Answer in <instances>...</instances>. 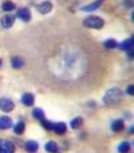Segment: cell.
<instances>
[{
	"instance_id": "6da1fadb",
	"label": "cell",
	"mask_w": 134,
	"mask_h": 153,
	"mask_svg": "<svg viewBox=\"0 0 134 153\" xmlns=\"http://www.w3.org/2000/svg\"><path fill=\"white\" fill-rule=\"evenodd\" d=\"M103 24H105V22H103L102 18H99V16H87L86 19L83 20V26L87 27V28H95V30H99L103 27Z\"/></svg>"
},
{
	"instance_id": "7a4b0ae2",
	"label": "cell",
	"mask_w": 134,
	"mask_h": 153,
	"mask_svg": "<svg viewBox=\"0 0 134 153\" xmlns=\"http://www.w3.org/2000/svg\"><path fill=\"white\" fill-rule=\"evenodd\" d=\"M15 152V145L11 141L0 140V153H13Z\"/></svg>"
},
{
	"instance_id": "3957f363",
	"label": "cell",
	"mask_w": 134,
	"mask_h": 153,
	"mask_svg": "<svg viewBox=\"0 0 134 153\" xmlns=\"http://www.w3.org/2000/svg\"><path fill=\"white\" fill-rule=\"evenodd\" d=\"M13 108H15V103L11 100H8V98H1V100H0V109H1L3 111L8 113V111L13 110Z\"/></svg>"
},
{
	"instance_id": "277c9868",
	"label": "cell",
	"mask_w": 134,
	"mask_h": 153,
	"mask_svg": "<svg viewBox=\"0 0 134 153\" xmlns=\"http://www.w3.org/2000/svg\"><path fill=\"white\" fill-rule=\"evenodd\" d=\"M13 22H15V18H13L12 15H4L1 18V20H0V23H1V27H4V28H10V27H12Z\"/></svg>"
},
{
	"instance_id": "5b68a950",
	"label": "cell",
	"mask_w": 134,
	"mask_h": 153,
	"mask_svg": "<svg viewBox=\"0 0 134 153\" xmlns=\"http://www.w3.org/2000/svg\"><path fill=\"white\" fill-rule=\"evenodd\" d=\"M66 129H67V126L63 122H55V124H53V128H51V130H54L56 134H64Z\"/></svg>"
},
{
	"instance_id": "8992f818",
	"label": "cell",
	"mask_w": 134,
	"mask_h": 153,
	"mask_svg": "<svg viewBox=\"0 0 134 153\" xmlns=\"http://www.w3.org/2000/svg\"><path fill=\"white\" fill-rule=\"evenodd\" d=\"M16 15H18V18L21 19L23 22H28L30 19H31V13H30V11L27 10V8H19Z\"/></svg>"
},
{
	"instance_id": "52a82bcc",
	"label": "cell",
	"mask_w": 134,
	"mask_h": 153,
	"mask_svg": "<svg viewBox=\"0 0 134 153\" xmlns=\"http://www.w3.org/2000/svg\"><path fill=\"white\" fill-rule=\"evenodd\" d=\"M51 10H53V4H51V1H43L38 5V11H39L40 13H48Z\"/></svg>"
},
{
	"instance_id": "ba28073f",
	"label": "cell",
	"mask_w": 134,
	"mask_h": 153,
	"mask_svg": "<svg viewBox=\"0 0 134 153\" xmlns=\"http://www.w3.org/2000/svg\"><path fill=\"white\" fill-rule=\"evenodd\" d=\"M11 126H12V120L10 117H0V129H8Z\"/></svg>"
},
{
	"instance_id": "9c48e42d",
	"label": "cell",
	"mask_w": 134,
	"mask_h": 153,
	"mask_svg": "<svg viewBox=\"0 0 134 153\" xmlns=\"http://www.w3.org/2000/svg\"><path fill=\"white\" fill-rule=\"evenodd\" d=\"M38 149H39V145H38L36 141L30 140V141H27V143H26V151L27 152L35 153V152H38Z\"/></svg>"
},
{
	"instance_id": "30bf717a",
	"label": "cell",
	"mask_w": 134,
	"mask_h": 153,
	"mask_svg": "<svg viewBox=\"0 0 134 153\" xmlns=\"http://www.w3.org/2000/svg\"><path fill=\"white\" fill-rule=\"evenodd\" d=\"M101 4H102V0H95V1H94V3H91V4L84 5V7H83V11L91 12V11H95L97 8H99V7H101Z\"/></svg>"
},
{
	"instance_id": "8fae6325",
	"label": "cell",
	"mask_w": 134,
	"mask_h": 153,
	"mask_svg": "<svg viewBox=\"0 0 134 153\" xmlns=\"http://www.w3.org/2000/svg\"><path fill=\"white\" fill-rule=\"evenodd\" d=\"M21 102H23L26 106L34 105V95H32L31 93H26V94L21 97Z\"/></svg>"
},
{
	"instance_id": "7c38bea8",
	"label": "cell",
	"mask_w": 134,
	"mask_h": 153,
	"mask_svg": "<svg viewBox=\"0 0 134 153\" xmlns=\"http://www.w3.org/2000/svg\"><path fill=\"white\" fill-rule=\"evenodd\" d=\"M125 128V124L122 120H115V121L111 124V129L114 130V132H121V130H124Z\"/></svg>"
},
{
	"instance_id": "4fadbf2b",
	"label": "cell",
	"mask_w": 134,
	"mask_h": 153,
	"mask_svg": "<svg viewBox=\"0 0 134 153\" xmlns=\"http://www.w3.org/2000/svg\"><path fill=\"white\" fill-rule=\"evenodd\" d=\"M119 48L124 51H129V50H132V48H134V45H133L132 40L127 39V40H124V42L119 45Z\"/></svg>"
},
{
	"instance_id": "5bb4252c",
	"label": "cell",
	"mask_w": 134,
	"mask_h": 153,
	"mask_svg": "<svg viewBox=\"0 0 134 153\" xmlns=\"http://www.w3.org/2000/svg\"><path fill=\"white\" fill-rule=\"evenodd\" d=\"M46 151L50 152V153H56L58 152V145H56V143H54V141H48L47 144H46Z\"/></svg>"
},
{
	"instance_id": "9a60e30c",
	"label": "cell",
	"mask_w": 134,
	"mask_h": 153,
	"mask_svg": "<svg viewBox=\"0 0 134 153\" xmlns=\"http://www.w3.org/2000/svg\"><path fill=\"white\" fill-rule=\"evenodd\" d=\"M32 114H34L35 118L39 120L40 122H42L43 120H46V117H44V111H43L42 109H34V113H32Z\"/></svg>"
},
{
	"instance_id": "2e32d148",
	"label": "cell",
	"mask_w": 134,
	"mask_h": 153,
	"mask_svg": "<svg viewBox=\"0 0 134 153\" xmlns=\"http://www.w3.org/2000/svg\"><path fill=\"white\" fill-rule=\"evenodd\" d=\"M129 151H130V144L127 143V141H124V143L119 144V146H118L119 153H127Z\"/></svg>"
},
{
	"instance_id": "e0dca14e",
	"label": "cell",
	"mask_w": 134,
	"mask_h": 153,
	"mask_svg": "<svg viewBox=\"0 0 134 153\" xmlns=\"http://www.w3.org/2000/svg\"><path fill=\"white\" fill-rule=\"evenodd\" d=\"M11 63H12V67H13V69H20V67L23 66V59L19 58V56H15V58H12Z\"/></svg>"
},
{
	"instance_id": "ac0fdd59",
	"label": "cell",
	"mask_w": 134,
	"mask_h": 153,
	"mask_svg": "<svg viewBox=\"0 0 134 153\" xmlns=\"http://www.w3.org/2000/svg\"><path fill=\"white\" fill-rule=\"evenodd\" d=\"M24 128H26L24 122H23V121H19L18 124H16L15 126H13V130H15L16 134H21V133L24 132Z\"/></svg>"
},
{
	"instance_id": "d6986e66",
	"label": "cell",
	"mask_w": 134,
	"mask_h": 153,
	"mask_svg": "<svg viewBox=\"0 0 134 153\" xmlns=\"http://www.w3.org/2000/svg\"><path fill=\"white\" fill-rule=\"evenodd\" d=\"M3 10L5 11V12H10V11H12V10H15V4H13L12 1H10V0H7V1H4L3 3Z\"/></svg>"
},
{
	"instance_id": "ffe728a7",
	"label": "cell",
	"mask_w": 134,
	"mask_h": 153,
	"mask_svg": "<svg viewBox=\"0 0 134 153\" xmlns=\"http://www.w3.org/2000/svg\"><path fill=\"white\" fill-rule=\"evenodd\" d=\"M82 122H83V120L81 118V117H75V118L71 121V128L73 129H78V128H81V125H82Z\"/></svg>"
},
{
	"instance_id": "44dd1931",
	"label": "cell",
	"mask_w": 134,
	"mask_h": 153,
	"mask_svg": "<svg viewBox=\"0 0 134 153\" xmlns=\"http://www.w3.org/2000/svg\"><path fill=\"white\" fill-rule=\"evenodd\" d=\"M105 47L106 48H115V47H118V43L114 39H107L105 42Z\"/></svg>"
},
{
	"instance_id": "7402d4cb",
	"label": "cell",
	"mask_w": 134,
	"mask_h": 153,
	"mask_svg": "<svg viewBox=\"0 0 134 153\" xmlns=\"http://www.w3.org/2000/svg\"><path fill=\"white\" fill-rule=\"evenodd\" d=\"M42 125H43V126H44L47 130H51V128H53V122L47 121V120H43V121H42Z\"/></svg>"
},
{
	"instance_id": "603a6c76",
	"label": "cell",
	"mask_w": 134,
	"mask_h": 153,
	"mask_svg": "<svg viewBox=\"0 0 134 153\" xmlns=\"http://www.w3.org/2000/svg\"><path fill=\"white\" fill-rule=\"evenodd\" d=\"M126 93L129 95H134V85H130V86L126 87Z\"/></svg>"
},
{
	"instance_id": "cb8c5ba5",
	"label": "cell",
	"mask_w": 134,
	"mask_h": 153,
	"mask_svg": "<svg viewBox=\"0 0 134 153\" xmlns=\"http://www.w3.org/2000/svg\"><path fill=\"white\" fill-rule=\"evenodd\" d=\"M125 1H127V3H125V5H127V7H132V5L134 4L133 0H125Z\"/></svg>"
},
{
	"instance_id": "d4e9b609",
	"label": "cell",
	"mask_w": 134,
	"mask_h": 153,
	"mask_svg": "<svg viewBox=\"0 0 134 153\" xmlns=\"http://www.w3.org/2000/svg\"><path fill=\"white\" fill-rule=\"evenodd\" d=\"M129 58H134V48H132V50H129Z\"/></svg>"
},
{
	"instance_id": "484cf974",
	"label": "cell",
	"mask_w": 134,
	"mask_h": 153,
	"mask_svg": "<svg viewBox=\"0 0 134 153\" xmlns=\"http://www.w3.org/2000/svg\"><path fill=\"white\" fill-rule=\"evenodd\" d=\"M132 19H133V22H134V11H133V13H132Z\"/></svg>"
},
{
	"instance_id": "4316f807",
	"label": "cell",
	"mask_w": 134,
	"mask_h": 153,
	"mask_svg": "<svg viewBox=\"0 0 134 153\" xmlns=\"http://www.w3.org/2000/svg\"><path fill=\"white\" fill-rule=\"evenodd\" d=\"M0 66H1V59H0Z\"/></svg>"
}]
</instances>
